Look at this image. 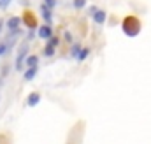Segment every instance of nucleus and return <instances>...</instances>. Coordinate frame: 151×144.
Returning a JSON list of instances; mask_svg holds the SVG:
<instances>
[{
  "instance_id": "obj_12",
  "label": "nucleus",
  "mask_w": 151,
  "mask_h": 144,
  "mask_svg": "<svg viewBox=\"0 0 151 144\" xmlns=\"http://www.w3.org/2000/svg\"><path fill=\"white\" fill-rule=\"evenodd\" d=\"M9 49H11V48H9V44H7V42H0V56H5Z\"/></svg>"
},
{
  "instance_id": "obj_19",
  "label": "nucleus",
  "mask_w": 151,
  "mask_h": 144,
  "mask_svg": "<svg viewBox=\"0 0 151 144\" xmlns=\"http://www.w3.org/2000/svg\"><path fill=\"white\" fill-rule=\"evenodd\" d=\"M2 30H4V19L0 18V34H2Z\"/></svg>"
},
{
  "instance_id": "obj_5",
  "label": "nucleus",
  "mask_w": 151,
  "mask_h": 144,
  "mask_svg": "<svg viewBox=\"0 0 151 144\" xmlns=\"http://www.w3.org/2000/svg\"><path fill=\"white\" fill-rule=\"evenodd\" d=\"M40 12H42V19H44L47 25H51V21H53V9H49L46 4H42V5H40Z\"/></svg>"
},
{
  "instance_id": "obj_11",
  "label": "nucleus",
  "mask_w": 151,
  "mask_h": 144,
  "mask_svg": "<svg viewBox=\"0 0 151 144\" xmlns=\"http://www.w3.org/2000/svg\"><path fill=\"white\" fill-rule=\"evenodd\" d=\"M55 49H56L55 46L46 44V46H44V55H46V56H53V55H55Z\"/></svg>"
},
{
  "instance_id": "obj_20",
  "label": "nucleus",
  "mask_w": 151,
  "mask_h": 144,
  "mask_svg": "<svg viewBox=\"0 0 151 144\" xmlns=\"http://www.w3.org/2000/svg\"><path fill=\"white\" fill-rule=\"evenodd\" d=\"M0 84H2V77H0Z\"/></svg>"
},
{
  "instance_id": "obj_16",
  "label": "nucleus",
  "mask_w": 151,
  "mask_h": 144,
  "mask_svg": "<svg viewBox=\"0 0 151 144\" xmlns=\"http://www.w3.org/2000/svg\"><path fill=\"white\" fill-rule=\"evenodd\" d=\"M9 5H11V0H0V9H4V11H5Z\"/></svg>"
},
{
  "instance_id": "obj_2",
  "label": "nucleus",
  "mask_w": 151,
  "mask_h": 144,
  "mask_svg": "<svg viewBox=\"0 0 151 144\" xmlns=\"http://www.w3.org/2000/svg\"><path fill=\"white\" fill-rule=\"evenodd\" d=\"M21 23H23V19H21L19 16H11V18L5 21V28H7L9 32H19V30H21Z\"/></svg>"
},
{
  "instance_id": "obj_6",
  "label": "nucleus",
  "mask_w": 151,
  "mask_h": 144,
  "mask_svg": "<svg viewBox=\"0 0 151 144\" xmlns=\"http://www.w3.org/2000/svg\"><path fill=\"white\" fill-rule=\"evenodd\" d=\"M39 102H40V93H37V91H34V93H30V95L27 97V106H28V107L37 106Z\"/></svg>"
},
{
  "instance_id": "obj_15",
  "label": "nucleus",
  "mask_w": 151,
  "mask_h": 144,
  "mask_svg": "<svg viewBox=\"0 0 151 144\" xmlns=\"http://www.w3.org/2000/svg\"><path fill=\"white\" fill-rule=\"evenodd\" d=\"M63 39H65V40H67L69 44H74V39H72V34H70L69 30H65V32H63Z\"/></svg>"
},
{
  "instance_id": "obj_14",
  "label": "nucleus",
  "mask_w": 151,
  "mask_h": 144,
  "mask_svg": "<svg viewBox=\"0 0 151 144\" xmlns=\"http://www.w3.org/2000/svg\"><path fill=\"white\" fill-rule=\"evenodd\" d=\"M47 44H49V46H55V48H56V46L60 44V37H58V35H53L51 39H49V40H47Z\"/></svg>"
},
{
  "instance_id": "obj_10",
  "label": "nucleus",
  "mask_w": 151,
  "mask_h": 144,
  "mask_svg": "<svg viewBox=\"0 0 151 144\" xmlns=\"http://www.w3.org/2000/svg\"><path fill=\"white\" fill-rule=\"evenodd\" d=\"M88 56H90V49H88V48H83L81 53H79V56H77V62H84Z\"/></svg>"
},
{
  "instance_id": "obj_9",
  "label": "nucleus",
  "mask_w": 151,
  "mask_h": 144,
  "mask_svg": "<svg viewBox=\"0 0 151 144\" xmlns=\"http://www.w3.org/2000/svg\"><path fill=\"white\" fill-rule=\"evenodd\" d=\"M81 49H83V48H81V44H79V42H74V44H72V48H70V56H72V58H77V56H79V53H81Z\"/></svg>"
},
{
  "instance_id": "obj_4",
  "label": "nucleus",
  "mask_w": 151,
  "mask_h": 144,
  "mask_svg": "<svg viewBox=\"0 0 151 144\" xmlns=\"http://www.w3.org/2000/svg\"><path fill=\"white\" fill-rule=\"evenodd\" d=\"M91 19H93V23H95V25H104V23H106V19H107V12H106L104 9H99V11L91 16Z\"/></svg>"
},
{
  "instance_id": "obj_8",
  "label": "nucleus",
  "mask_w": 151,
  "mask_h": 144,
  "mask_svg": "<svg viewBox=\"0 0 151 144\" xmlns=\"http://www.w3.org/2000/svg\"><path fill=\"white\" fill-rule=\"evenodd\" d=\"M25 63H27V67H37L39 65V56L37 55H28L27 60H25Z\"/></svg>"
},
{
  "instance_id": "obj_3",
  "label": "nucleus",
  "mask_w": 151,
  "mask_h": 144,
  "mask_svg": "<svg viewBox=\"0 0 151 144\" xmlns=\"http://www.w3.org/2000/svg\"><path fill=\"white\" fill-rule=\"evenodd\" d=\"M37 35L40 37V39H44V40H49L51 37L55 35L53 34V27L51 25H42V27H39V30H37Z\"/></svg>"
},
{
  "instance_id": "obj_17",
  "label": "nucleus",
  "mask_w": 151,
  "mask_h": 144,
  "mask_svg": "<svg viewBox=\"0 0 151 144\" xmlns=\"http://www.w3.org/2000/svg\"><path fill=\"white\" fill-rule=\"evenodd\" d=\"M44 4H46L49 9H53V7L56 5V0H44Z\"/></svg>"
},
{
  "instance_id": "obj_7",
  "label": "nucleus",
  "mask_w": 151,
  "mask_h": 144,
  "mask_svg": "<svg viewBox=\"0 0 151 144\" xmlns=\"http://www.w3.org/2000/svg\"><path fill=\"white\" fill-rule=\"evenodd\" d=\"M35 76H37V67H28L23 72V79L25 81H32V79H35Z\"/></svg>"
},
{
  "instance_id": "obj_13",
  "label": "nucleus",
  "mask_w": 151,
  "mask_h": 144,
  "mask_svg": "<svg viewBox=\"0 0 151 144\" xmlns=\"http://www.w3.org/2000/svg\"><path fill=\"white\" fill-rule=\"evenodd\" d=\"M86 2H88V0H74L72 5H74V9H83V7L86 5Z\"/></svg>"
},
{
  "instance_id": "obj_1",
  "label": "nucleus",
  "mask_w": 151,
  "mask_h": 144,
  "mask_svg": "<svg viewBox=\"0 0 151 144\" xmlns=\"http://www.w3.org/2000/svg\"><path fill=\"white\" fill-rule=\"evenodd\" d=\"M28 49H30V44H21V48L18 51V56H16V62H14V69L18 72H21V69H23V63L28 56Z\"/></svg>"
},
{
  "instance_id": "obj_18",
  "label": "nucleus",
  "mask_w": 151,
  "mask_h": 144,
  "mask_svg": "<svg viewBox=\"0 0 151 144\" xmlns=\"http://www.w3.org/2000/svg\"><path fill=\"white\" fill-rule=\"evenodd\" d=\"M28 39H34V37H35V32H34V30H30V32H28Z\"/></svg>"
}]
</instances>
